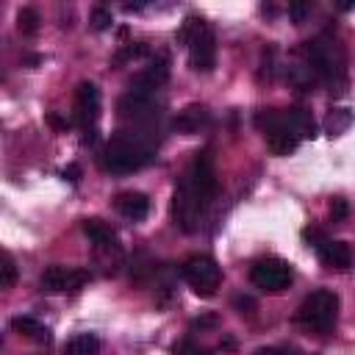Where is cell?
<instances>
[{
  "mask_svg": "<svg viewBox=\"0 0 355 355\" xmlns=\"http://www.w3.org/2000/svg\"><path fill=\"white\" fill-rule=\"evenodd\" d=\"M255 128L263 133L266 139V147L275 153V155H288L300 147V136L294 133L291 122H288V114L286 111H277V108H261L255 111Z\"/></svg>",
  "mask_w": 355,
  "mask_h": 355,
  "instance_id": "277c9868",
  "label": "cell"
},
{
  "mask_svg": "<svg viewBox=\"0 0 355 355\" xmlns=\"http://www.w3.org/2000/svg\"><path fill=\"white\" fill-rule=\"evenodd\" d=\"M114 208H116L125 219L139 222V219H144V216L150 214V200H147V194H141V191H119V194L114 197Z\"/></svg>",
  "mask_w": 355,
  "mask_h": 355,
  "instance_id": "9a60e30c",
  "label": "cell"
},
{
  "mask_svg": "<svg viewBox=\"0 0 355 355\" xmlns=\"http://www.w3.org/2000/svg\"><path fill=\"white\" fill-rule=\"evenodd\" d=\"M100 338L94 333H78L64 344V355H97Z\"/></svg>",
  "mask_w": 355,
  "mask_h": 355,
  "instance_id": "44dd1931",
  "label": "cell"
},
{
  "mask_svg": "<svg viewBox=\"0 0 355 355\" xmlns=\"http://www.w3.org/2000/svg\"><path fill=\"white\" fill-rule=\"evenodd\" d=\"M297 53L313 67V72L319 75V83H324L330 94L347 92V50L336 36L319 33L316 39L302 42Z\"/></svg>",
  "mask_w": 355,
  "mask_h": 355,
  "instance_id": "7a4b0ae2",
  "label": "cell"
},
{
  "mask_svg": "<svg viewBox=\"0 0 355 355\" xmlns=\"http://www.w3.org/2000/svg\"><path fill=\"white\" fill-rule=\"evenodd\" d=\"M150 53V47L144 44V42H130V44H125L116 55H114V67H119V64H125V61H130V58H139V55H147Z\"/></svg>",
  "mask_w": 355,
  "mask_h": 355,
  "instance_id": "cb8c5ba5",
  "label": "cell"
},
{
  "mask_svg": "<svg viewBox=\"0 0 355 355\" xmlns=\"http://www.w3.org/2000/svg\"><path fill=\"white\" fill-rule=\"evenodd\" d=\"M178 42L186 44L189 50V64L194 72H211L214 64H216V39H214V31L211 25L191 14L183 19V25L178 28Z\"/></svg>",
  "mask_w": 355,
  "mask_h": 355,
  "instance_id": "3957f363",
  "label": "cell"
},
{
  "mask_svg": "<svg viewBox=\"0 0 355 355\" xmlns=\"http://www.w3.org/2000/svg\"><path fill=\"white\" fill-rule=\"evenodd\" d=\"M169 80V55L166 53H158L141 72H136L133 75V80H130V89H136V92H147V94H153L158 86H164Z\"/></svg>",
  "mask_w": 355,
  "mask_h": 355,
  "instance_id": "4fadbf2b",
  "label": "cell"
},
{
  "mask_svg": "<svg viewBox=\"0 0 355 355\" xmlns=\"http://www.w3.org/2000/svg\"><path fill=\"white\" fill-rule=\"evenodd\" d=\"M83 283H89V272L78 269V266H47L39 277V288L47 294L78 291Z\"/></svg>",
  "mask_w": 355,
  "mask_h": 355,
  "instance_id": "8fae6325",
  "label": "cell"
},
{
  "mask_svg": "<svg viewBox=\"0 0 355 355\" xmlns=\"http://www.w3.org/2000/svg\"><path fill=\"white\" fill-rule=\"evenodd\" d=\"M336 316H338V294L330 291V288L311 291V294L300 302V308H297V313H294V319H297L302 327L316 330V333L330 330V327L336 324Z\"/></svg>",
  "mask_w": 355,
  "mask_h": 355,
  "instance_id": "5b68a950",
  "label": "cell"
},
{
  "mask_svg": "<svg viewBox=\"0 0 355 355\" xmlns=\"http://www.w3.org/2000/svg\"><path fill=\"white\" fill-rule=\"evenodd\" d=\"M286 78H288V83L291 86H297L300 92H313V86L319 83V75L313 72V67L294 50V64H288V69H286Z\"/></svg>",
  "mask_w": 355,
  "mask_h": 355,
  "instance_id": "e0dca14e",
  "label": "cell"
},
{
  "mask_svg": "<svg viewBox=\"0 0 355 355\" xmlns=\"http://www.w3.org/2000/svg\"><path fill=\"white\" fill-rule=\"evenodd\" d=\"M180 275L191 286V291L200 294V297H214V291L222 283V269H219V263L211 255H191V258H186L183 266H180Z\"/></svg>",
  "mask_w": 355,
  "mask_h": 355,
  "instance_id": "8992f818",
  "label": "cell"
},
{
  "mask_svg": "<svg viewBox=\"0 0 355 355\" xmlns=\"http://www.w3.org/2000/svg\"><path fill=\"white\" fill-rule=\"evenodd\" d=\"M311 3H305V0H297V3H288V17H291V22L294 25H302L308 17H311Z\"/></svg>",
  "mask_w": 355,
  "mask_h": 355,
  "instance_id": "83f0119b",
  "label": "cell"
},
{
  "mask_svg": "<svg viewBox=\"0 0 355 355\" xmlns=\"http://www.w3.org/2000/svg\"><path fill=\"white\" fill-rule=\"evenodd\" d=\"M153 161H155V141L150 139L147 130H119L105 141L100 153V166L111 175H128Z\"/></svg>",
  "mask_w": 355,
  "mask_h": 355,
  "instance_id": "6da1fadb",
  "label": "cell"
},
{
  "mask_svg": "<svg viewBox=\"0 0 355 355\" xmlns=\"http://www.w3.org/2000/svg\"><path fill=\"white\" fill-rule=\"evenodd\" d=\"M89 22H92V28H94V31H108V28H111V22H114V17H111V11H108L105 6H97V8H92Z\"/></svg>",
  "mask_w": 355,
  "mask_h": 355,
  "instance_id": "484cf974",
  "label": "cell"
},
{
  "mask_svg": "<svg viewBox=\"0 0 355 355\" xmlns=\"http://www.w3.org/2000/svg\"><path fill=\"white\" fill-rule=\"evenodd\" d=\"M205 208H208V202H202L191 191V186L180 178V183L175 186V194H172V219H175V225L186 233H194L200 227V219H202Z\"/></svg>",
  "mask_w": 355,
  "mask_h": 355,
  "instance_id": "9c48e42d",
  "label": "cell"
},
{
  "mask_svg": "<svg viewBox=\"0 0 355 355\" xmlns=\"http://www.w3.org/2000/svg\"><path fill=\"white\" fill-rule=\"evenodd\" d=\"M286 114H288V122H291V128H294V133L300 139H313L316 136V122H313L308 108L291 105V108H286Z\"/></svg>",
  "mask_w": 355,
  "mask_h": 355,
  "instance_id": "ffe728a7",
  "label": "cell"
},
{
  "mask_svg": "<svg viewBox=\"0 0 355 355\" xmlns=\"http://www.w3.org/2000/svg\"><path fill=\"white\" fill-rule=\"evenodd\" d=\"M14 283H17V266H14L11 255L3 252V261H0V286L3 288H11Z\"/></svg>",
  "mask_w": 355,
  "mask_h": 355,
  "instance_id": "d4e9b609",
  "label": "cell"
},
{
  "mask_svg": "<svg viewBox=\"0 0 355 355\" xmlns=\"http://www.w3.org/2000/svg\"><path fill=\"white\" fill-rule=\"evenodd\" d=\"M352 125V111L349 108H330L324 116V130L327 136H341Z\"/></svg>",
  "mask_w": 355,
  "mask_h": 355,
  "instance_id": "7402d4cb",
  "label": "cell"
},
{
  "mask_svg": "<svg viewBox=\"0 0 355 355\" xmlns=\"http://www.w3.org/2000/svg\"><path fill=\"white\" fill-rule=\"evenodd\" d=\"M338 8H341V11H352V8H355V0H347V3H338Z\"/></svg>",
  "mask_w": 355,
  "mask_h": 355,
  "instance_id": "d590c367",
  "label": "cell"
},
{
  "mask_svg": "<svg viewBox=\"0 0 355 355\" xmlns=\"http://www.w3.org/2000/svg\"><path fill=\"white\" fill-rule=\"evenodd\" d=\"M272 69H275V47L263 50V64H261V80H272Z\"/></svg>",
  "mask_w": 355,
  "mask_h": 355,
  "instance_id": "f546056e",
  "label": "cell"
},
{
  "mask_svg": "<svg viewBox=\"0 0 355 355\" xmlns=\"http://www.w3.org/2000/svg\"><path fill=\"white\" fill-rule=\"evenodd\" d=\"M250 280L255 288L261 291H269V294H277L283 288L291 286L294 280V272H291V263L283 261V258H258L252 266H250Z\"/></svg>",
  "mask_w": 355,
  "mask_h": 355,
  "instance_id": "ba28073f",
  "label": "cell"
},
{
  "mask_svg": "<svg viewBox=\"0 0 355 355\" xmlns=\"http://www.w3.org/2000/svg\"><path fill=\"white\" fill-rule=\"evenodd\" d=\"M302 239H305L311 247H316V244H319V241H324L327 236H324L319 227H305V230H302Z\"/></svg>",
  "mask_w": 355,
  "mask_h": 355,
  "instance_id": "1f68e13d",
  "label": "cell"
},
{
  "mask_svg": "<svg viewBox=\"0 0 355 355\" xmlns=\"http://www.w3.org/2000/svg\"><path fill=\"white\" fill-rule=\"evenodd\" d=\"M275 355H305V352L297 347H280V349H275Z\"/></svg>",
  "mask_w": 355,
  "mask_h": 355,
  "instance_id": "e575fe53",
  "label": "cell"
},
{
  "mask_svg": "<svg viewBox=\"0 0 355 355\" xmlns=\"http://www.w3.org/2000/svg\"><path fill=\"white\" fill-rule=\"evenodd\" d=\"M47 122H50L55 130H67V128L72 125V122H69V119H64L58 111H50V114H47Z\"/></svg>",
  "mask_w": 355,
  "mask_h": 355,
  "instance_id": "d6a6232c",
  "label": "cell"
},
{
  "mask_svg": "<svg viewBox=\"0 0 355 355\" xmlns=\"http://www.w3.org/2000/svg\"><path fill=\"white\" fill-rule=\"evenodd\" d=\"M313 250H316L319 261H322L327 269H338V272H344V269L352 266V247H349L347 241L324 239V241H319Z\"/></svg>",
  "mask_w": 355,
  "mask_h": 355,
  "instance_id": "5bb4252c",
  "label": "cell"
},
{
  "mask_svg": "<svg viewBox=\"0 0 355 355\" xmlns=\"http://www.w3.org/2000/svg\"><path fill=\"white\" fill-rule=\"evenodd\" d=\"M64 178H67L69 183H78V180H80V166H78V164H69V166L64 169Z\"/></svg>",
  "mask_w": 355,
  "mask_h": 355,
  "instance_id": "836d02e7",
  "label": "cell"
},
{
  "mask_svg": "<svg viewBox=\"0 0 355 355\" xmlns=\"http://www.w3.org/2000/svg\"><path fill=\"white\" fill-rule=\"evenodd\" d=\"M233 305H236L239 313H252V311H255V300L247 297V294H239V297L233 300Z\"/></svg>",
  "mask_w": 355,
  "mask_h": 355,
  "instance_id": "4dcf8cb0",
  "label": "cell"
},
{
  "mask_svg": "<svg viewBox=\"0 0 355 355\" xmlns=\"http://www.w3.org/2000/svg\"><path fill=\"white\" fill-rule=\"evenodd\" d=\"M97 119H100V89L92 80H80L75 89V122L83 128V133H94Z\"/></svg>",
  "mask_w": 355,
  "mask_h": 355,
  "instance_id": "7c38bea8",
  "label": "cell"
},
{
  "mask_svg": "<svg viewBox=\"0 0 355 355\" xmlns=\"http://www.w3.org/2000/svg\"><path fill=\"white\" fill-rule=\"evenodd\" d=\"M172 355H208V349L194 344L191 338H180V341L172 344Z\"/></svg>",
  "mask_w": 355,
  "mask_h": 355,
  "instance_id": "4316f807",
  "label": "cell"
},
{
  "mask_svg": "<svg viewBox=\"0 0 355 355\" xmlns=\"http://www.w3.org/2000/svg\"><path fill=\"white\" fill-rule=\"evenodd\" d=\"M11 327H14L19 336H25V338H31V341H36V344H47V341H50V330H47L36 316H14V319H11Z\"/></svg>",
  "mask_w": 355,
  "mask_h": 355,
  "instance_id": "d6986e66",
  "label": "cell"
},
{
  "mask_svg": "<svg viewBox=\"0 0 355 355\" xmlns=\"http://www.w3.org/2000/svg\"><path fill=\"white\" fill-rule=\"evenodd\" d=\"M83 233L100 247V250H119V241H116V233L111 230V225H105L103 219H83Z\"/></svg>",
  "mask_w": 355,
  "mask_h": 355,
  "instance_id": "ac0fdd59",
  "label": "cell"
},
{
  "mask_svg": "<svg viewBox=\"0 0 355 355\" xmlns=\"http://www.w3.org/2000/svg\"><path fill=\"white\" fill-rule=\"evenodd\" d=\"M183 180L191 186V191L202 200V202H211L214 194H216V169H214V158H211V150H200L189 166V172L183 175Z\"/></svg>",
  "mask_w": 355,
  "mask_h": 355,
  "instance_id": "30bf717a",
  "label": "cell"
},
{
  "mask_svg": "<svg viewBox=\"0 0 355 355\" xmlns=\"http://www.w3.org/2000/svg\"><path fill=\"white\" fill-rule=\"evenodd\" d=\"M116 114H119V119L130 122L136 130H147V128L161 116V105L155 103L153 94L130 89L128 94L119 97V103H116Z\"/></svg>",
  "mask_w": 355,
  "mask_h": 355,
  "instance_id": "52a82bcc",
  "label": "cell"
},
{
  "mask_svg": "<svg viewBox=\"0 0 355 355\" xmlns=\"http://www.w3.org/2000/svg\"><path fill=\"white\" fill-rule=\"evenodd\" d=\"M347 216H349V205H347V200L336 197V200L330 202V219H333V222H341V219H347Z\"/></svg>",
  "mask_w": 355,
  "mask_h": 355,
  "instance_id": "f1b7e54d",
  "label": "cell"
},
{
  "mask_svg": "<svg viewBox=\"0 0 355 355\" xmlns=\"http://www.w3.org/2000/svg\"><path fill=\"white\" fill-rule=\"evenodd\" d=\"M208 119H211L208 108L200 105V103H191V105H186V108L172 119V128H175L178 133H186V136H189V133H197L200 128H205Z\"/></svg>",
  "mask_w": 355,
  "mask_h": 355,
  "instance_id": "2e32d148",
  "label": "cell"
},
{
  "mask_svg": "<svg viewBox=\"0 0 355 355\" xmlns=\"http://www.w3.org/2000/svg\"><path fill=\"white\" fill-rule=\"evenodd\" d=\"M17 28L22 31V33H36L39 31V14H36V8H19V14H17Z\"/></svg>",
  "mask_w": 355,
  "mask_h": 355,
  "instance_id": "603a6c76",
  "label": "cell"
}]
</instances>
